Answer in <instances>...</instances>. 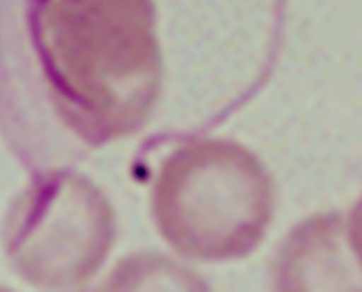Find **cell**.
Returning a JSON list of instances; mask_svg holds the SVG:
<instances>
[{
  "instance_id": "3",
  "label": "cell",
  "mask_w": 362,
  "mask_h": 292,
  "mask_svg": "<svg viewBox=\"0 0 362 292\" xmlns=\"http://www.w3.org/2000/svg\"><path fill=\"white\" fill-rule=\"evenodd\" d=\"M348 237H349V244L355 254V258L362 269V198L351 213Z\"/></svg>"
},
{
  "instance_id": "2",
  "label": "cell",
  "mask_w": 362,
  "mask_h": 292,
  "mask_svg": "<svg viewBox=\"0 0 362 292\" xmlns=\"http://www.w3.org/2000/svg\"><path fill=\"white\" fill-rule=\"evenodd\" d=\"M273 207L264 166L243 146L215 139L175 149L161 166L153 197L164 238L199 259L250 252L263 238Z\"/></svg>"
},
{
  "instance_id": "1",
  "label": "cell",
  "mask_w": 362,
  "mask_h": 292,
  "mask_svg": "<svg viewBox=\"0 0 362 292\" xmlns=\"http://www.w3.org/2000/svg\"><path fill=\"white\" fill-rule=\"evenodd\" d=\"M40 41L68 105L99 136L146 122L161 77L150 0H45Z\"/></svg>"
}]
</instances>
